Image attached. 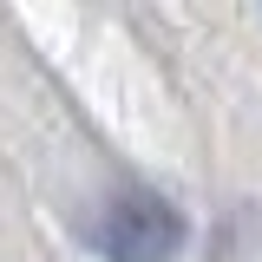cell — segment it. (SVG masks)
Returning a JSON list of instances; mask_svg holds the SVG:
<instances>
[{
  "label": "cell",
  "instance_id": "obj_1",
  "mask_svg": "<svg viewBox=\"0 0 262 262\" xmlns=\"http://www.w3.org/2000/svg\"><path fill=\"white\" fill-rule=\"evenodd\" d=\"M79 236H85V249H98L105 262H170L190 243V216L164 190L125 177L118 190H105L92 210H85Z\"/></svg>",
  "mask_w": 262,
  "mask_h": 262
}]
</instances>
